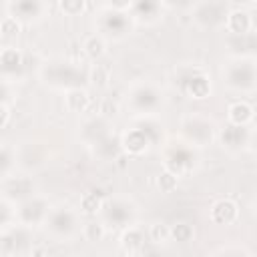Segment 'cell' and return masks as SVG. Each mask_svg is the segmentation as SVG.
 Listing matches in <instances>:
<instances>
[{
    "label": "cell",
    "instance_id": "ee69618b",
    "mask_svg": "<svg viewBox=\"0 0 257 257\" xmlns=\"http://www.w3.org/2000/svg\"><path fill=\"white\" fill-rule=\"evenodd\" d=\"M26 257H48V255H46V251H44L42 247H34Z\"/></svg>",
    "mask_w": 257,
    "mask_h": 257
},
{
    "label": "cell",
    "instance_id": "7dc6e473",
    "mask_svg": "<svg viewBox=\"0 0 257 257\" xmlns=\"http://www.w3.org/2000/svg\"><path fill=\"white\" fill-rule=\"evenodd\" d=\"M255 64H257V56H255Z\"/></svg>",
    "mask_w": 257,
    "mask_h": 257
},
{
    "label": "cell",
    "instance_id": "b9f144b4",
    "mask_svg": "<svg viewBox=\"0 0 257 257\" xmlns=\"http://www.w3.org/2000/svg\"><path fill=\"white\" fill-rule=\"evenodd\" d=\"M137 257H171L167 251H165V247H159V245H153V243H149Z\"/></svg>",
    "mask_w": 257,
    "mask_h": 257
},
{
    "label": "cell",
    "instance_id": "d6986e66",
    "mask_svg": "<svg viewBox=\"0 0 257 257\" xmlns=\"http://www.w3.org/2000/svg\"><path fill=\"white\" fill-rule=\"evenodd\" d=\"M225 30H227L231 36H245V34L255 32V18H253V12L247 10L245 6H233L231 12H229V16H227Z\"/></svg>",
    "mask_w": 257,
    "mask_h": 257
},
{
    "label": "cell",
    "instance_id": "8d00e7d4",
    "mask_svg": "<svg viewBox=\"0 0 257 257\" xmlns=\"http://www.w3.org/2000/svg\"><path fill=\"white\" fill-rule=\"evenodd\" d=\"M16 225V205L10 203L8 199L0 201V229Z\"/></svg>",
    "mask_w": 257,
    "mask_h": 257
},
{
    "label": "cell",
    "instance_id": "9c48e42d",
    "mask_svg": "<svg viewBox=\"0 0 257 257\" xmlns=\"http://www.w3.org/2000/svg\"><path fill=\"white\" fill-rule=\"evenodd\" d=\"M231 8L233 6L227 0H199L191 4V18L201 28H225Z\"/></svg>",
    "mask_w": 257,
    "mask_h": 257
},
{
    "label": "cell",
    "instance_id": "f546056e",
    "mask_svg": "<svg viewBox=\"0 0 257 257\" xmlns=\"http://www.w3.org/2000/svg\"><path fill=\"white\" fill-rule=\"evenodd\" d=\"M108 80H110V66L106 62H98V60L92 62L88 68V84L102 90L108 86Z\"/></svg>",
    "mask_w": 257,
    "mask_h": 257
},
{
    "label": "cell",
    "instance_id": "5b68a950",
    "mask_svg": "<svg viewBox=\"0 0 257 257\" xmlns=\"http://www.w3.org/2000/svg\"><path fill=\"white\" fill-rule=\"evenodd\" d=\"M175 82L179 92L193 100H203L211 96V90H213L211 76L207 68L201 64H181L175 70Z\"/></svg>",
    "mask_w": 257,
    "mask_h": 257
},
{
    "label": "cell",
    "instance_id": "4dcf8cb0",
    "mask_svg": "<svg viewBox=\"0 0 257 257\" xmlns=\"http://www.w3.org/2000/svg\"><path fill=\"white\" fill-rule=\"evenodd\" d=\"M106 231H108V227L102 223V219H90V221L82 223V227H80V235H82V239L88 241V243H98V241H102V239L106 237Z\"/></svg>",
    "mask_w": 257,
    "mask_h": 257
},
{
    "label": "cell",
    "instance_id": "52a82bcc",
    "mask_svg": "<svg viewBox=\"0 0 257 257\" xmlns=\"http://www.w3.org/2000/svg\"><path fill=\"white\" fill-rule=\"evenodd\" d=\"M42 227H44L46 235L52 237L54 241H72L80 233L78 213L70 205L60 203V205L52 207V211Z\"/></svg>",
    "mask_w": 257,
    "mask_h": 257
},
{
    "label": "cell",
    "instance_id": "484cf974",
    "mask_svg": "<svg viewBox=\"0 0 257 257\" xmlns=\"http://www.w3.org/2000/svg\"><path fill=\"white\" fill-rule=\"evenodd\" d=\"M92 153L96 159L100 161H116L124 151H122V145H120V137H114V135H108L104 141H100L98 145L92 147Z\"/></svg>",
    "mask_w": 257,
    "mask_h": 257
},
{
    "label": "cell",
    "instance_id": "9a60e30c",
    "mask_svg": "<svg viewBox=\"0 0 257 257\" xmlns=\"http://www.w3.org/2000/svg\"><path fill=\"white\" fill-rule=\"evenodd\" d=\"M108 135H112V133H110V118H106V116H102V114H92V116H88V118L82 122V126H80V139H82V143L88 145L90 149H92L94 145H98L100 141H104Z\"/></svg>",
    "mask_w": 257,
    "mask_h": 257
},
{
    "label": "cell",
    "instance_id": "7402d4cb",
    "mask_svg": "<svg viewBox=\"0 0 257 257\" xmlns=\"http://www.w3.org/2000/svg\"><path fill=\"white\" fill-rule=\"evenodd\" d=\"M120 249L128 255V257H137L147 245H149V237H147V231L139 225H133L124 231H120Z\"/></svg>",
    "mask_w": 257,
    "mask_h": 257
},
{
    "label": "cell",
    "instance_id": "e0dca14e",
    "mask_svg": "<svg viewBox=\"0 0 257 257\" xmlns=\"http://www.w3.org/2000/svg\"><path fill=\"white\" fill-rule=\"evenodd\" d=\"M0 68H2V80L10 82V76L20 78L24 68H26V54L16 46H2Z\"/></svg>",
    "mask_w": 257,
    "mask_h": 257
},
{
    "label": "cell",
    "instance_id": "bcb514c9",
    "mask_svg": "<svg viewBox=\"0 0 257 257\" xmlns=\"http://www.w3.org/2000/svg\"><path fill=\"white\" fill-rule=\"evenodd\" d=\"M253 213H255V217H257V199L253 201Z\"/></svg>",
    "mask_w": 257,
    "mask_h": 257
},
{
    "label": "cell",
    "instance_id": "d6a6232c",
    "mask_svg": "<svg viewBox=\"0 0 257 257\" xmlns=\"http://www.w3.org/2000/svg\"><path fill=\"white\" fill-rule=\"evenodd\" d=\"M147 237H149V243L165 247L171 241V225H167L163 221H155L147 227Z\"/></svg>",
    "mask_w": 257,
    "mask_h": 257
},
{
    "label": "cell",
    "instance_id": "44dd1931",
    "mask_svg": "<svg viewBox=\"0 0 257 257\" xmlns=\"http://www.w3.org/2000/svg\"><path fill=\"white\" fill-rule=\"evenodd\" d=\"M120 145H122V151L126 155H133V157H139L143 153H147L151 147H153V141L147 137V133L139 126H128L122 135H120Z\"/></svg>",
    "mask_w": 257,
    "mask_h": 257
},
{
    "label": "cell",
    "instance_id": "5bb4252c",
    "mask_svg": "<svg viewBox=\"0 0 257 257\" xmlns=\"http://www.w3.org/2000/svg\"><path fill=\"white\" fill-rule=\"evenodd\" d=\"M251 128L249 126H239V124H231L227 122L223 128H219L217 133V141L221 143V147L229 153H239L243 149H249V141H251Z\"/></svg>",
    "mask_w": 257,
    "mask_h": 257
},
{
    "label": "cell",
    "instance_id": "4316f807",
    "mask_svg": "<svg viewBox=\"0 0 257 257\" xmlns=\"http://www.w3.org/2000/svg\"><path fill=\"white\" fill-rule=\"evenodd\" d=\"M106 42H108V40H106L102 34H98V32L86 34V36L82 38V50H84L86 58L92 60V62H96L98 58H102L104 52H106Z\"/></svg>",
    "mask_w": 257,
    "mask_h": 257
},
{
    "label": "cell",
    "instance_id": "74e56055",
    "mask_svg": "<svg viewBox=\"0 0 257 257\" xmlns=\"http://www.w3.org/2000/svg\"><path fill=\"white\" fill-rule=\"evenodd\" d=\"M58 6H60V10H62L66 16H78V14H82L90 4L84 2V0H60Z\"/></svg>",
    "mask_w": 257,
    "mask_h": 257
},
{
    "label": "cell",
    "instance_id": "30bf717a",
    "mask_svg": "<svg viewBox=\"0 0 257 257\" xmlns=\"http://www.w3.org/2000/svg\"><path fill=\"white\" fill-rule=\"evenodd\" d=\"M197 165H199L197 149L189 147L183 141L165 145V149H163V169L175 173L177 177H183V175L191 173L193 169H197Z\"/></svg>",
    "mask_w": 257,
    "mask_h": 257
},
{
    "label": "cell",
    "instance_id": "e575fe53",
    "mask_svg": "<svg viewBox=\"0 0 257 257\" xmlns=\"http://www.w3.org/2000/svg\"><path fill=\"white\" fill-rule=\"evenodd\" d=\"M195 237V229L191 223H185V221H179L175 225H171V239L177 241V243H189L193 241Z\"/></svg>",
    "mask_w": 257,
    "mask_h": 257
},
{
    "label": "cell",
    "instance_id": "d4e9b609",
    "mask_svg": "<svg viewBox=\"0 0 257 257\" xmlns=\"http://www.w3.org/2000/svg\"><path fill=\"white\" fill-rule=\"evenodd\" d=\"M92 104L90 94L86 92V88H70L64 92V106L70 112H78V114H86L88 108Z\"/></svg>",
    "mask_w": 257,
    "mask_h": 257
},
{
    "label": "cell",
    "instance_id": "603a6c76",
    "mask_svg": "<svg viewBox=\"0 0 257 257\" xmlns=\"http://www.w3.org/2000/svg\"><path fill=\"white\" fill-rule=\"evenodd\" d=\"M227 120L231 124H239V126H249L255 120V108L249 100L245 98H235L229 102L227 106Z\"/></svg>",
    "mask_w": 257,
    "mask_h": 257
},
{
    "label": "cell",
    "instance_id": "ac0fdd59",
    "mask_svg": "<svg viewBox=\"0 0 257 257\" xmlns=\"http://www.w3.org/2000/svg\"><path fill=\"white\" fill-rule=\"evenodd\" d=\"M163 8L165 2L159 0H133L128 12L135 24H155L163 18Z\"/></svg>",
    "mask_w": 257,
    "mask_h": 257
},
{
    "label": "cell",
    "instance_id": "7a4b0ae2",
    "mask_svg": "<svg viewBox=\"0 0 257 257\" xmlns=\"http://www.w3.org/2000/svg\"><path fill=\"white\" fill-rule=\"evenodd\" d=\"M133 0L122 2H104L96 14V32L106 40H122L133 30V16L128 12Z\"/></svg>",
    "mask_w": 257,
    "mask_h": 257
},
{
    "label": "cell",
    "instance_id": "60d3db41",
    "mask_svg": "<svg viewBox=\"0 0 257 257\" xmlns=\"http://www.w3.org/2000/svg\"><path fill=\"white\" fill-rule=\"evenodd\" d=\"M98 112L96 114H102V116H106V118H110V116H114L116 114V110H118V106H116V102L114 100H110V98H102L100 102H98Z\"/></svg>",
    "mask_w": 257,
    "mask_h": 257
},
{
    "label": "cell",
    "instance_id": "6da1fadb",
    "mask_svg": "<svg viewBox=\"0 0 257 257\" xmlns=\"http://www.w3.org/2000/svg\"><path fill=\"white\" fill-rule=\"evenodd\" d=\"M38 78L42 80V84L66 92L70 88H84V84L88 82V70H84L80 64L70 62L68 58H52L42 62V66L38 68Z\"/></svg>",
    "mask_w": 257,
    "mask_h": 257
},
{
    "label": "cell",
    "instance_id": "cb8c5ba5",
    "mask_svg": "<svg viewBox=\"0 0 257 257\" xmlns=\"http://www.w3.org/2000/svg\"><path fill=\"white\" fill-rule=\"evenodd\" d=\"M16 157H18V165L20 167L32 169V161L30 159H34L36 167H42L44 165V159H46V151L38 143H24L22 147L16 149Z\"/></svg>",
    "mask_w": 257,
    "mask_h": 257
},
{
    "label": "cell",
    "instance_id": "f1b7e54d",
    "mask_svg": "<svg viewBox=\"0 0 257 257\" xmlns=\"http://www.w3.org/2000/svg\"><path fill=\"white\" fill-rule=\"evenodd\" d=\"M133 124L143 128L147 133V137L153 141V145H159L163 141V124L159 122L157 114H153V116H135Z\"/></svg>",
    "mask_w": 257,
    "mask_h": 257
},
{
    "label": "cell",
    "instance_id": "ba28073f",
    "mask_svg": "<svg viewBox=\"0 0 257 257\" xmlns=\"http://www.w3.org/2000/svg\"><path fill=\"white\" fill-rule=\"evenodd\" d=\"M100 219L108 229L124 231L137 225V205L131 197H122V195L106 197L104 207L100 211Z\"/></svg>",
    "mask_w": 257,
    "mask_h": 257
},
{
    "label": "cell",
    "instance_id": "ffe728a7",
    "mask_svg": "<svg viewBox=\"0 0 257 257\" xmlns=\"http://www.w3.org/2000/svg\"><path fill=\"white\" fill-rule=\"evenodd\" d=\"M209 217L215 225H233L239 219V203L231 197H219L209 209Z\"/></svg>",
    "mask_w": 257,
    "mask_h": 257
},
{
    "label": "cell",
    "instance_id": "836d02e7",
    "mask_svg": "<svg viewBox=\"0 0 257 257\" xmlns=\"http://www.w3.org/2000/svg\"><path fill=\"white\" fill-rule=\"evenodd\" d=\"M22 30V22L10 14V12H4V16L0 18V34L2 38H10V36H18V32Z\"/></svg>",
    "mask_w": 257,
    "mask_h": 257
},
{
    "label": "cell",
    "instance_id": "4fadbf2b",
    "mask_svg": "<svg viewBox=\"0 0 257 257\" xmlns=\"http://www.w3.org/2000/svg\"><path fill=\"white\" fill-rule=\"evenodd\" d=\"M32 195H36V193H34V183L28 175L14 173V175L2 179V199H8L10 203L18 205Z\"/></svg>",
    "mask_w": 257,
    "mask_h": 257
},
{
    "label": "cell",
    "instance_id": "ab89813d",
    "mask_svg": "<svg viewBox=\"0 0 257 257\" xmlns=\"http://www.w3.org/2000/svg\"><path fill=\"white\" fill-rule=\"evenodd\" d=\"M66 54H68L66 58H68L70 62H74V64H82V58H86L80 40H72V42L68 44V52H66Z\"/></svg>",
    "mask_w": 257,
    "mask_h": 257
},
{
    "label": "cell",
    "instance_id": "f35d334b",
    "mask_svg": "<svg viewBox=\"0 0 257 257\" xmlns=\"http://www.w3.org/2000/svg\"><path fill=\"white\" fill-rule=\"evenodd\" d=\"M213 257H251V253L243 247V245H223V247H219L215 253H213Z\"/></svg>",
    "mask_w": 257,
    "mask_h": 257
},
{
    "label": "cell",
    "instance_id": "7c38bea8",
    "mask_svg": "<svg viewBox=\"0 0 257 257\" xmlns=\"http://www.w3.org/2000/svg\"><path fill=\"white\" fill-rule=\"evenodd\" d=\"M32 235L28 227L12 225L6 229H0V251L4 257H26L32 247Z\"/></svg>",
    "mask_w": 257,
    "mask_h": 257
},
{
    "label": "cell",
    "instance_id": "7bdbcfd3",
    "mask_svg": "<svg viewBox=\"0 0 257 257\" xmlns=\"http://www.w3.org/2000/svg\"><path fill=\"white\" fill-rule=\"evenodd\" d=\"M0 114H2L0 126L6 128V126H8V120H10V104H8V102H0Z\"/></svg>",
    "mask_w": 257,
    "mask_h": 257
},
{
    "label": "cell",
    "instance_id": "2e32d148",
    "mask_svg": "<svg viewBox=\"0 0 257 257\" xmlns=\"http://www.w3.org/2000/svg\"><path fill=\"white\" fill-rule=\"evenodd\" d=\"M6 12L14 14L20 22H36L48 10V4L42 0H10L4 4Z\"/></svg>",
    "mask_w": 257,
    "mask_h": 257
},
{
    "label": "cell",
    "instance_id": "1f68e13d",
    "mask_svg": "<svg viewBox=\"0 0 257 257\" xmlns=\"http://www.w3.org/2000/svg\"><path fill=\"white\" fill-rule=\"evenodd\" d=\"M16 147H10L8 143H2V149H0V177L6 179L10 175H14L16 171Z\"/></svg>",
    "mask_w": 257,
    "mask_h": 257
},
{
    "label": "cell",
    "instance_id": "277c9868",
    "mask_svg": "<svg viewBox=\"0 0 257 257\" xmlns=\"http://www.w3.org/2000/svg\"><path fill=\"white\" fill-rule=\"evenodd\" d=\"M179 133H181V141L187 143L189 147L205 149V147L213 145L219 128L211 116H207L203 112H189L181 118Z\"/></svg>",
    "mask_w": 257,
    "mask_h": 257
},
{
    "label": "cell",
    "instance_id": "8992f818",
    "mask_svg": "<svg viewBox=\"0 0 257 257\" xmlns=\"http://www.w3.org/2000/svg\"><path fill=\"white\" fill-rule=\"evenodd\" d=\"M124 98L135 116H153L163 104V90L151 80H137L126 88Z\"/></svg>",
    "mask_w": 257,
    "mask_h": 257
},
{
    "label": "cell",
    "instance_id": "83f0119b",
    "mask_svg": "<svg viewBox=\"0 0 257 257\" xmlns=\"http://www.w3.org/2000/svg\"><path fill=\"white\" fill-rule=\"evenodd\" d=\"M106 197H108V195H104V193L98 191V189L86 191V193L80 197V213L90 215V217H92V215H100Z\"/></svg>",
    "mask_w": 257,
    "mask_h": 257
},
{
    "label": "cell",
    "instance_id": "8fae6325",
    "mask_svg": "<svg viewBox=\"0 0 257 257\" xmlns=\"http://www.w3.org/2000/svg\"><path fill=\"white\" fill-rule=\"evenodd\" d=\"M52 207L48 203V199L40 193L28 197L26 201L16 205V223L28 229H34L38 225H44L48 215H50Z\"/></svg>",
    "mask_w": 257,
    "mask_h": 257
},
{
    "label": "cell",
    "instance_id": "3957f363",
    "mask_svg": "<svg viewBox=\"0 0 257 257\" xmlns=\"http://www.w3.org/2000/svg\"><path fill=\"white\" fill-rule=\"evenodd\" d=\"M225 86L237 94H251L257 90V64L249 56H231L221 66Z\"/></svg>",
    "mask_w": 257,
    "mask_h": 257
},
{
    "label": "cell",
    "instance_id": "d590c367",
    "mask_svg": "<svg viewBox=\"0 0 257 257\" xmlns=\"http://www.w3.org/2000/svg\"><path fill=\"white\" fill-rule=\"evenodd\" d=\"M177 185H179V177H177L175 173L163 169V171L157 175V187H159L161 193L169 195V193H173V191L177 189Z\"/></svg>",
    "mask_w": 257,
    "mask_h": 257
},
{
    "label": "cell",
    "instance_id": "f6af8a7d",
    "mask_svg": "<svg viewBox=\"0 0 257 257\" xmlns=\"http://www.w3.org/2000/svg\"><path fill=\"white\" fill-rule=\"evenodd\" d=\"M249 149H251V151H253V153L257 155V128H255V131L251 133V141H249Z\"/></svg>",
    "mask_w": 257,
    "mask_h": 257
}]
</instances>
